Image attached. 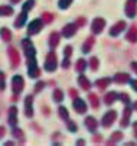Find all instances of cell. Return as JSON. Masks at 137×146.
<instances>
[{
    "mask_svg": "<svg viewBox=\"0 0 137 146\" xmlns=\"http://www.w3.org/2000/svg\"><path fill=\"white\" fill-rule=\"evenodd\" d=\"M43 17H45V22H51V17H52V16H51V15H48V13H45V15H43Z\"/></svg>",
    "mask_w": 137,
    "mask_h": 146,
    "instance_id": "27",
    "label": "cell"
},
{
    "mask_svg": "<svg viewBox=\"0 0 137 146\" xmlns=\"http://www.w3.org/2000/svg\"><path fill=\"white\" fill-rule=\"evenodd\" d=\"M0 38H2L5 42H10V39H12V33L7 28H2L0 29Z\"/></svg>",
    "mask_w": 137,
    "mask_h": 146,
    "instance_id": "10",
    "label": "cell"
},
{
    "mask_svg": "<svg viewBox=\"0 0 137 146\" xmlns=\"http://www.w3.org/2000/svg\"><path fill=\"white\" fill-rule=\"evenodd\" d=\"M114 119H115V113H114V111H110V113L105 116V119H104V126H108L110 121L114 120Z\"/></svg>",
    "mask_w": 137,
    "mask_h": 146,
    "instance_id": "14",
    "label": "cell"
},
{
    "mask_svg": "<svg viewBox=\"0 0 137 146\" xmlns=\"http://www.w3.org/2000/svg\"><path fill=\"white\" fill-rule=\"evenodd\" d=\"M12 3H17V2H20V0H10Z\"/></svg>",
    "mask_w": 137,
    "mask_h": 146,
    "instance_id": "30",
    "label": "cell"
},
{
    "mask_svg": "<svg viewBox=\"0 0 137 146\" xmlns=\"http://www.w3.org/2000/svg\"><path fill=\"white\" fill-rule=\"evenodd\" d=\"M103 26H104V20L103 19H97L95 22H94V25H92V29H94L95 33H98L103 29Z\"/></svg>",
    "mask_w": 137,
    "mask_h": 146,
    "instance_id": "12",
    "label": "cell"
},
{
    "mask_svg": "<svg viewBox=\"0 0 137 146\" xmlns=\"http://www.w3.org/2000/svg\"><path fill=\"white\" fill-rule=\"evenodd\" d=\"M58 39H59V36L53 33V35L51 36V46H56V45H58Z\"/></svg>",
    "mask_w": 137,
    "mask_h": 146,
    "instance_id": "17",
    "label": "cell"
},
{
    "mask_svg": "<svg viewBox=\"0 0 137 146\" xmlns=\"http://www.w3.org/2000/svg\"><path fill=\"white\" fill-rule=\"evenodd\" d=\"M0 90H5V72L0 71Z\"/></svg>",
    "mask_w": 137,
    "mask_h": 146,
    "instance_id": "19",
    "label": "cell"
},
{
    "mask_svg": "<svg viewBox=\"0 0 137 146\" xmlns=\"http://www.w3.org/2000/svg\"><path fill=\"white\" fill-rule=\"evenodd\" d=\"M22 45H23V49H25L28 58H29V56H35V48H33L32 42H29L28 39H23V40H22Z\"/></svg>",
    "mask_w": 137,
    "mask_h": 146,
    "instance_id": "7",
    "label": "cell"
},
{
    "mask_svg": "<svg viewBox=\"0 0 137 146\" xmlns=\"http://www.w3.org/2000/svg\"><path fill=\"white\" fill-rule=\"evenodd\" d=\"M10 15H13V7L0 6V16H10Z\"/></svg>",
    "mask_w": 137,
    "mask_h": 146,
    "instance_id": "11",
    "label": "cell"
},
{
    "mask_svg": "<svg viewBox=\"0 0 137 146\" xmlns=\"http://www.w3.org/2000/svg\"><path fill=\"white\" fill-rule=\"evenodd\" d=\"M55 67H56V58H55V55L51 52V54L48 55V58H46L45 68H46L48 71H52V70H55Z\"/></svg>",
    "mask_w": 137,
    "mask_h": 146,
    "instance_id": "9",
    "label": "cell"
},
{
    "mask_svg": "<svg viewBox=\"0 0 137 146\" xmlns=\"http://www.w3.org/2000/svg\"><path fill=\"white\" fill-rule=\"evenodd\" d=\"M53 97H55L56 101H62V93H61V91H58V90H56V91L53 93Z\"/></svg>",
    "mask_w": 137,
    "mask_h": 146,
    "instance_id": "21",
    "label": "cell"
},
{
    "mask_svg": "<svg viewBox=\"0 0 137 146\" xmlns=\"http://www.w3.org/2000/svg\"><path fill=\"white\" fill-rule=\"evenodd\" d=\"M111 101H114V94H110V96H107V103L110 104Z\"/></svg>",
    "mask_w": 137,
    "mask_h": 146,
    "instance_id": "26",
    "label": "cell"
},
{
    "mask_svg": "<svg viewBox=\"0 0 137 146\" xmlns=\"http://www.w3.org/2000/svg\"><path fill=\"white\" fill-rule=\"evenodd\" d=\"M69 3H71V0H61V3H59V5H61V7H62V9H65Z\"/></svg>",
    "mask_w": 137,
    "mask_h": 146,
    "instance_id": "23",
    "label": "cell"
},
{
    "mask_svg": "<svg viewBox=\"0 0 137 146\" xmlns=\"http://www.w3.org/2000/svg\"><path fill=\"white\" fill-rule=\"evenodd\" d=\"M33 5H35V2H33V0H28V2L23 5V10H26V12H28V10H30Z\"/></svg>",
    "mask_w": 137,
    "mask_h": 146,
    "instance_id": "16",
    "label": "cell"
},
{
    "mask_svg": "<svg viewBox=\"0 0 137 146\" xmlns=\"http://www.w3.org/2000/svg\"><path fill=\"white\" fill-rule=\"evenodd\" d=\"M74 106H75V109L80 111V113H84V111H85V104H84L80 98H76V101L74 103Z\"/></svg>",
    "mask_w": 137,
    "mask_h": 146,
    "instance_id": "13",
    "label": "cell"
},
{
    "mask_svg": "<svg viewBox=\"0 0 137 146\" xmlns=\"http://www.w3.org/2000/svg\"><path fill=\"white\" fill-rule=\"evenodd\" d=\"M41 28H42V20L41 19H35V20H32V23L29 25L28 33L29 35H35V33H38L39 31H41Z\"/></svg>",
    "mask_w": 137,
    "mask_h": 146,
    "instance_id": "4",
    "label": "cell"
},
{
    "mask_svg": "<svg viewBox=\"0 0 137 146\" xmlns=\"http://www.w3.org/2000/svg\"><path fill=\"white\" fill-rule=\"evenodd\" d=\"M7 52H9V58H10V61H12V67L16 68L19 64H20V55H19V52H17L13 46H10Z\"/></svg>",
    "mask_w": 137,
    "mask_h": 146,
    "instance_id": "3",
    "label": "cell"
},
{
    "mask_svg": "<svg viewBox=\"0 0 137 146\" xmlns=\"http://www.w3.org/2000/svg\"><path fill=\"white\" fill-rule=\"evenodd\" d=\"M33 97L32 96H28L26 100H25V114L28 117H32L33 116Z\"/></svg>",
    "mask_w": 137,
    "mask_h": 146,
    "instance_id": "5",
    "label": "cell"
},
{
    "mask_svg": "<svg viewBox=\"0 0 137 146\" xmlns=\"http://www.w3.org/2000/svg\"><path fill=\"white\" fill-rule=\"evenodd\" d=\"M26 17H28V12L26 10H23L22 13H19L17 17H16V20H14V26L16 28H22L26 23Z\"/></svg>",
    "mask_w": 137,
    "mask_h": 146,
    "instance_id": "8",
    "label": "cell"
},
{
    "mask_svg": "<svg viewBox=\"0 0 137 146\" xmlns=\"http://www.w3.org/2000/svg\"><path fill=\"white\" fill-rule=\"evenodd\" d=\"M23 86H25V81H23V78H22L20 75H14V77L12 78V90H13L14 96H17V94L22 93Z\"/></svg>",
    "mask_w": 137,
    "mask_h": 146,
    "instance_id": "1",
    "label": "cell"
},
{
    "mask_svg": "<svg viewBox=\"0 0 137 146\" xmlns=\"http://www.w3.org/2000/svg\"><path fill=\"white\" fill-rule=\"evenodd\" d=\"M65 55H67V56H69V55H71V48H69V46H68V48H65Z\"/></svg>",
    "mask_w": 137,
    "mask_h": 146,
    "instance_id": "29",
    "label": "cell"
},
{
    "mask_svg": "<svg viewBox=\"0 0 137 146\" xmlns=\"http://www.w3.org/2000/svg\"><path fill=\"white\" fill-rule=\"evenodd\" d=\"M5 132H6V129H5L3 126H0V137H3V136H5Z\"/></svg>",
    "mask_w": 137,
    "mask_h": 146,
    "instance_id": "28",
    "label": "cell"
},
{
    "mask_svg": "<svg viewBox=\"0 0 137 146\" xmlns=\"http://www.w3.org/2000/svg\"><path fill=\"white\" fill-rule=\"evenodd\" d=\"M42 87H43V82H38V84L35 86V91H36V93H38V91H41Z\"/></svg>",
    "mask_w": 137,
    "mask_h": 146,
    "instance_id": "25",
    "label": "cell"
},
{
    "mask_svg": "<svg viewBox=\"0 0 137 146\" xmlns=\"http://www.w3.org/2000/svg\"><path fill=\"white\" fill-rule=\"evenodd\" d=\"M17 109L16 106H12L9 109V114H7V120H9V124L10 126H16V123H17Z\"/></svg>",
    "mask_w": 137,
    "mask_h": 146,
    "instance_id": "6",
    "label": "cell"
},
{
    "mask_svg": "<svg viewBox=\"0 0 137 146\" xmlns=\"http://www.w3.org/2000/svg\"><path fill=\"white\" fill-rule=\"evenodd\" d=\"M28 72L30 75V78H36L39 75V71H38V67H36V61H35V56H29L28 58Z\"/></svg>",
    "mask_w": 137,
    "mask_h": 146,
    "instance_id": "2",
    "label": "cell"
},
{
    "mask_svg": "<svg viewBox=\"0 0 137 146\" xmlns=\"http://www.w3.org/2000/svg\"><path fill=\"white\" fill-rule=\"evenodd\" d=\"M87 126H88V127H91V129H94V127H95V124H94V119H92V117L87 119Z\"/></svg>",
    "mask_w": 137,
    "mask_h": 146,
    "instance_id": "22",
    "label": "cell"
},
{
    "mask_svg": "<svg viewBox=\"0 0 137 146\" xmlns=\"http://www.w3.org/2000/svg\"><path fill=\"white\" fill-rule=\"evenodd\" d=\"M59 111H61V116H62L64 119H65V117H68V110H67V109L61 107V109H59Z\"/></svg>",
    "mask_w": 137,
    "mask_h": 146,
    "instance_id": "24",
    "label": "cell"
},
{
    "mask_svg": "<svg viewBox=\"0 0 137 146\" xmlns=\"http://www.w3.org/2000/svg\"><path fill=\"white\" fill-rule=\"evenodd\" d=\"M123 26H124L123 23H119V25H117V26H115L114 29H111V35H117V33L120 32V29H121Z\"/></svg>",
    "mask_w": 137,
    "mask_h": 146,
    "instance_id": "20",
    "label": "cell"
},
{
    "mask_svg": "<svg viewBox=\"0 0 137 146\" xmlns=\"http://www.w3.org/2000/svg\"><path fill=\"white\" fill-rule=\"evenodd\" d=\"M13 136L14 137H17V139H23V132L20 130V129H13Z\"/></svg>",
    "mask_w": 137,
    "mask_h": 146,
    "instance_id": "15",
    "label": "cell"
},
{
    "mask_svg": "<svg viewBox=\"0 0 137 146\" xmlns=\"http://www.w3.org/2000/svg\"><path fill=\"white\" fill-rule=\"evenodd\" d=\"M74 33V26H67L65 29H64V35L65 36H71Z\"/></svg>",
    "mask_w": 137,
    "mask_h": 146,
    "instance_id": "18",
    "label": "cell"
}]
</instances>
